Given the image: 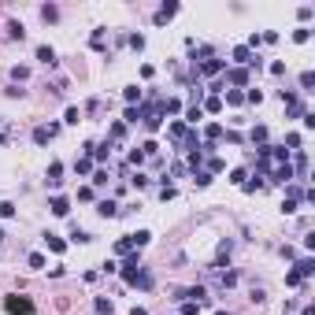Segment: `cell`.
I'll use <instances>...</instances> for the list:
<instances>
[{
  "label": "cell",
  "instance_id": "29",
  "mask_svg": "<svg viewBox=\"0 0 315 315\" xmlns=\"http://www.w3.org/2000/svg\"><path fill=\"white\" fill-rule=\"evenodd\" d=\"M123 137H126V126L123 123H111L108 126V141H123Z\"/></svg>",
  "mask_w": 315,
  "mask_h": 315
},
{
  "label": "cell",
  "instance_id": "5",
  "mask_svg": "<svg viewBox=\"0 0 315 315\" xmlns=\"http://www.w3.org/2000/svg\"><path fill=\"white\" fill-rule=\"evenodd\" d=\"M297 174H293V167L289 163H274L271 167V182H278V185H289Z\"/></svg>",
  "mask_w": 315,
  "mask_h": 315
},
{
  "label": "cell",
  "instance_id": "48",
  "mask_svg": "<svg viewBox=\"0 0 315 315\" xmlns=\"http://www.w3.org/2000/svg\"><path fill=\"white\" fill-rule=\"evenodd\" d=\"M141 152H145V159H149V156H159V145H156V141H145Z\"/></svg>",
  "mask_w": 315,
  "mask_h": 315
},
{
  "label": "cell",
  "instance_id": "21",
  "mask_svg": "<svg viewBox=\"0 0 315 315\" xmlns=\"http://www.w3.org/2000/svg\"><path fill=\"white\" fill-rule=\"evenodd\" d=\"M211 178H215V174H208L204 167H200V171H193V185H200V189H208V185H211Z\"/></svg>",
  "mask_w": 315,
  "mask_h": 315
},
{
  "label": "cell",
  "instance_id": "31",
  "mask_svg": "<svg viewBox=\"0 0 315 315\" xmlns=\"http://www.w3.org/2000/svg\"><path fill=\"white\" fill-rule=\"evenodd\" d=\"M230 182L234 185H245V182H249V171H245V167H234V171H230Z\"/></svg>",
  "mask_w": 315,
  "mask_h": 315
},
{
  "label": "cell",
  "instance_id": "52",
  "mask_svg": "<svg viewBox=\"0 0 315 315\" xmlns=\"http://www.w3.org/2000/svg\"><path fill=\"white\" fill-rule=\"evenodd\" d=\"M271 75H274V78L286 75V63H282V59H274V63H271Z\"/></svg>",
  "mask_w": 315,
  "mask_h": 315
},
{
  "label": "cell",
  "instance_id": "26",
  "mask_svg": "<svg viewBox=\"0 0 315 315\" xmlns=\"http://www.w3.org/2000/svg\"><path fill=\"white\" fill-rule=\"evenodd\" d=\"M249 141L252 145H267V126H252V130H249Z\"/></svg>",
  "mask_w": 315,
  "mask_h": 315
},
{
  "label": "cell",
  "instance_id": "30",
  "mask_svg": "<svg viewBox=\"0 0 315 315\" xmlns=\"http://www.w3.org/2000/svg\"><path fill=\"white\" fill-rule=\"evenodd\" d=\"M93 308H97V315H111V312H115V304H111L108 297H97V304H93Z\"/></svg>",
  "mask_w": 315,
  "mask_h": 315
},
{
  "label": "cell",
  "instance_id": "44",
  "mask_svg": "<svg viewBox=\"0 0 315 315\" xmlns=\"http://www.w3.org/2000/svg\"><path fill=\"white\" fill-rule=\"evenodd\" d=\"M308 37H312V30H308V26H297V30H293V41H297V45H304Z\"/></svg>",
  "mask_w": 315,
  "mask_h": 315
},
{
  "label": "cell",
  "instance_id": "22",
  "mask_svg": "<svg viewBox=\"0 0 315 315\" xmlns=\"http://www.w3.org/2000/svg\"><path fill=\"white\" fill-rule=\"evenodd\" d=\"M204 137H208V145H215L219 137H223V126H219V123H208L204 126Z\"/></svg>",
  "mask_w": 315,
  "mask_h": 315
},
{
  "label": "cell",
  "instance_id": "10",
  "mask_svg": "<svg viewBox=\"0 0 315 315\" xmlns=\"http://www.w3.org/2000/svg\"><path fill=\"white\" fill-rule=\"evenodd\" d=\"M293 271H297L300 278H304V282H308V278H312V274H315V260H312V256H300L297 263H293Z\"/></svg>",
  "mask_w": 315,
  "mask_h": 315
},
{
  "label": "cell",
  "instance_id": "51",
  "mask_svg": "<svg viewBox=\"0 0 315 315\" xmlns=\"http://www.w3.org/2000/svg\"><path fill=\"white\" fill-rule=\"evenodd\" d=\"M312 15H315V8H312V4H304V8L297 11V19H300V23H308V19H312Z\"/></svg>",
  "mask_w": 315,
  "mask_h": 315
},
{
  "label": "cell",
  "instance_id": "1",
  "mask_svg": "<svg viewBox=\"0 0 315 315\" xmlns=\"http://www.w3.org/2000/svg\"><path fill=\"white\" fill-rule=\"evenodd\" d=\"M119 271H123V282H126V286H133V278L141 274V256H137V252H126L123 263H119Z\"/></svg>",
  "mask_w": 315,
  "mask_h": 315
},
{
  "label": "cell",
  "instance_id": "11",
  "mask_svg": "<svg viewBox=\"0 0 315 315\" xmlns=\"http://www.w3.org/2000/svg\"><path fill=\"white\" fill-rule=\"evenodd\" d=\"M185 133H189V126H185V123H171V126H167V141L182 145V141H185Z\"/></svg>",
  "mask_w": 315,
  "mask_h": 315
},
{
  "label": "cell",
  "instance_id": "19",
  "mask_svg": "<svg viewBox=\"0 0 315 315\" xmlns=\"http://www.w3.org/2000/svg\"><path fill=\"white\" fill-rule=\"evenodd\" d=\"M37 59H41L45 67H52L56 63V49H52V45H37Z\"/></svg>",
  "mask_w": 315,
  "mask_h": 315
},
{
  "label": "cell",
  "instance_id": "33",
  "mask_svg": "<svg viewBox=\"0 0 315 315\" xmlns=\"http://www.w3.org/2000/svg\"><path fill=\"white\" fill-rule=\"evenodd\" d=\"M286 286H289V289H300V286H304V278H300V274L289 267V271H286Z\"/></svg>",
  "mask_w": 315,
  "mask_h": 315
},
{
  "label": "cell",
  "instance_id": "3",
  "mask_svg": "<svg viewBox=\"0 0 315 315\" xmlns=\"http://www.w3.org/2000/svg\"><path fill=\"white\" fill-rule=\"evenodd\" d=\"M4 312H8V315H33V300H30V297H19V293H11V297L4 300Z\"/></svg>",
  "mask_w": 315,
  "mask_h": 315
},
{
  "label": "cell",
  "instance_id": "9",
  "mask_svg": "<svg viewBox=\"0 0 315 315\" xmlns=\"http://www.w3.org/2000/svg\"><path fill=\"white\" fill-rule=\"evenodd\" d=\"M49 211L59 215V219H67V215H71V200H67V197H52L49 200Z\"/></svg>",
  "mask_w": 315,
  "mask_h": 315
},
{
  "label": "cell",
  "instance_id": "37",
  "mask_svg": "<svg viewBox=\"0 0 315 315\" xmlns=\"http://www.w3.org/2000/svg\"><path fill=\"white\" fill-rule=\"evenodd\" d=\"M41 19H45V23H56V19H59V8H56V4H45V8H41Z\"/></svg>",
  "mask_w": 315,
  "mask_h": 315
},
{
  "label": "cell",
  "instance_id": "23",
  "mask_svg": "<svg viewBox=\"0 0 315 315\" xmlns=\"http://www.w3.org/2000/svg\"><path fill=\"white\" fill-rule=\"evenodd\" d=\"M89 49H97V52H104V26H97V30L89 33Z\"/></svg>",
  "mask_w": 315,
  "mask_h": 315
},
{
  "label": "cell",
  "instance_id": "41",
  "mask_svg": "<svg viewBox=\"0 0 315 315\" xmlns=\"http://www.w3.org/2000/svg\"><path fill=\"white\" fill-rule=\"evenodd\" d=\"M297 208H300V200H297V197H286V200H282V215H293Z\"/></svg>",
  "mask_w": 315,
  "mask_h": 315
},
{
  "label": "cell",
  "instance_id": "55",
  "mask_svg": "<svg viewBox=\"0 0 315 315\" xmlns=\"http://www.w3.org/2000/svg\"><path fill=\"white\" fill-rule=\"evenodd\" d=\"M130 315H149V312H145V308H133V312Z\"/></svg>",
  "mask_w": 315,
  "mask_h": 315
},
{
  "label": "cell",
  "instance_id": "28",
  "mask_svg": "<svg viewBox=\"0 0 315 315\" xmlns=\"http://www.w3.org/2000/svg\"><path fill=\"white\" fill-rule=\"evenodd\" d=\"M200 111H211V115H219V111H223V97H208Z\"/></svg>",
  "mask_w": 315,
  "mask_h": 315
},
{
  "label": "cell",
  "instance_id": "4",
  "mask_svg": "<svg viewBox=\"0 0 315 315\" xmlns=\"http://www.w3.org/2000/svg\"><path fill=\"white\" fill-rule=\"evenodd\" d=\"M226 85H234V89H249V71L245 67H226Z\"/></svg>",
  "mask_w": 315,
  "mask_h": 315
},
{
  "label": "cell",
  "instance_id": "42",
  "mask_svg": "<svg viewBox=\"0 0 315 315\" xmlns=\"http://www.w3.org/2000/svg\"><path fill=\"white\" fill-rule=\"evenodd\" d=\"M0 219H15V204L11 200H0Z\"/></svg>",
  "mask_w": 315,
  "mask_h": 315
},
{
  "label": "cell",
  "instance_id": "2",
  "mask_svg": "<svg viewBox=\"0 0 315 315\" xmlns=\"http://www.w3.org/2000/svg\"><path fill=\"white\" fill-rule=\"evenodd\" d=\"M223 71H226V59H219V56H211V59H204V63L193 67L197 78H215V75H223Z\"/></svg>",
  "mask_w": 315,
  "mask_h": 315
},
{
  "label": "cell",
  "instance_id": "57",
  "mask_svg": "<svg viewBox=\"0 0 315 315\" xmlns=\"http://www.w3.org/2000/svg\"><path fill=\"white\" fill-rule=\"evenodd\" d=\"M215 315H230V312H215Z\"/></svg>",
  "mask_w": 315,
  "mask_h": 315
},
{
  "label": "cell",
  "instance_id": "40",
  "mask_svg": "<svg viewBox=\"0 0 315 315\" xmlns=\"http://www.w3.org/2000/svg\"><path fill=\"white\" fill-rule=\"evenodd\" d=\"M219 282H223V289H234V286H237V271H223Z\"/></svg>",
  "mask_w": 315,
  "mask_h": 315
},
{
  "label": "cell",
  "instance_id": "45",
  "mask_svg": "<svg viewBox=\"0 0 315 315\" xmlns=\"http://www.w3.org/2000/svg\"><path fill=\"white\" fill-rule=\"evenodd\" d=\"M159 197H163V200H174V197H178V189H174L171 182H163V185H159Z\"/></svg>",
  "mask_w": 315,
  "mask_h": 315
},
{
  "label": "cell",
  "instance_id": "50",
  "mask_svg": "<svg viewBox=\"0 0 315 315\" xmlns=\"http://www.w3.org/2000/svg\"><path fill=\"white\" fill-rule=\"evenodd\" d=\"M286 145H289V152L300 149V133H286Z\"/></svg>",
  "mask_w": 315,
  "mask_h": 315
},
{
  "label": "cell",
  "instance_id": "34",
  "mask_svg": "<svg viewBox=\"0 0 315 315\" xmlns=\"http://www.w3.org/2000/svg\"><path fill=\"white\" fill-rule=\"evenodd\" d=\"M126 252H133V245H130V234L115 241V256H126Z\"/></svg>",
  "mask_w": 315,
  "mask_h": 315
},
{
  "label": "cell",
  "instance_id": "24",
  "mask_svg": "<svg viewBox=\"0 0 315 315\" xmlns=\"http://www.w3.org/2000/svg\"><path fill=\"white\" fill-rule=\"evenodd\" d=\"M223 104H230V108H241V104H245V93L241 89H226V100Z\"/></svg>",
  "mask_w": 315,
  "mask_h": 315
},
{
  "label": "cell",
  "instance_id": "6",
  "mask_svg": "<svg viewBox=\"0 0 315 315\" xmlns=\"http://www.w3.org/2000/svg\"><path fill=\"white\" fill-rule=\"evenodd\" d=\"M59 133V123H49V126H37V130H33V145H49L52 137H56Z\"/></svg>",
  "mask_w": 315,
  "mask_h": 315
},
{
  "label": "cell",
  "instance_id": "27",
  "mask_svg": "<svg viewBox=\"0 0 315 315\" xmlns=\"http://www.w3.org/2000/svg\"><path fill=\"white\" fill-rule=\"evenodd\" d=\"M26 263H30L33 271H45V263H49V260H45V252H30V256H26Z\"/></svg>",
  "mask_w": 315,
  "mask_h": 315
},
{
  "label": "cell",
  "instance_id": "7",
  "mask_svg": "<svg viewBox=\"0 0 315 315\" xmlns=\"http://www.w3.org/2000/svg\"><path fill=\"white\" fill-rule=\"evenodd\" d=\"M178 11H182L178 4H163V8H159L156 15H152V23H156V26H167V23H171L174 15H178Z\"/></svg>",
  "mask_w": 315,
  "mask_h": 315
},
{
  "label": "cell",
  "instance_id": "17",
  "mask_svg": "<svg viewBox=\"0 0 315 315\" xmlns=\"http://www.w3.org/2000/svg\"><path fill=\"white\" fill-rule=\"evenodd\" d=\"M89 241H93V234L89 230H82V226H71V245H89Z\"/></svg>",
  "mask_w": 315,
  "mask_h": 315
},
{
  "label": "cell",
  "instance_id": "20",
  "mask_svg": "<svg viewBox=\"0 0 315 315\" xmlns=\"http://www.w3.org/2000/svg\"><path fill=\"white\" fill-rule=\"evenodd\" d=\"M185 123H189V126L204 123V111H200V104H189V108H185Z\"/></svg>",
  "mask_w": 315,
  "mask_h": 315
},
{
  "label": "cell",
  "instance_id": "14",
  "mask_svg": "<svg viewBox=\"0 0 315 315\" xmlns=\"http://www.w3.org/2000/svg\"><path fill=\"white\" fill-rule=\"evenodd\" d=\"M89 159H97V163H108V159H111V141H104V145H93Z\"/></svg>",
  "mask_w": 315,
  "mask_h": 315
},
{
  "label": "cell",
  "instance_id": "16",
  "mask_svg": "<svg viewBox=\"0 0 315 315\" xmlns=\"http://www.w3.org/2000/svg\"><path fill=\"white\" fill-rule=\"evenodd\" d=\"M45 245H49V252H56V256H63V252H67V241L56 237V234H45Z\"/></svg>",
  "mask_w": 315,
  "mask_h": 315
},
{
  "label": "cell",
  "instance_id": "53",
  "mask_svg": "<svg viewBox=\"0 0 315 315\" xmlns=\"http://www.w3.org/2000/svg\"><path fill=\"white\" fill-rule=\"evenodd\" d=\"M130 163H133V167H141V163H145V152H141V149H133V152H130Z\"/></svg>",
  "mask_w": 315,
  "mask_h": 315
},
{
  "label": "cell",
  "instance_id": "18",
  "mask_svg": "<svg viewBox=\"0 0 315 315\" xmlns=\"http://www.w3.org/2000/svg\"><path fill=\"white\" fill-rule=\"evenodd\" d=\"M149 241H152V230H137V234H130V245H133V252H137V249H145Z\"/></svg>",
  "mask_w": 315,
  "mask_h": 315
},
{
  "label": "cell",
  "instance_id": "38",
  "mask_svg": "<svg viewBox=\"0 0 315 315\" xmlns=\"http://www.w3.org/2000/svg\"><path fill=\"white\" fill-rule=\"evenodd\" d=\"M312 85H315V75H312V71H304V75H300V89L297 93H312Z\"/></svg>",
  "mask_w": 315,
  "mask_h": 315
},
{
  "label": "cell",
  "instance_id": "46",
  "mask_svg": "<svg viewBox=\"0 0 315 315\" xmlns=\"http://www.w3.org/2000/svg\"><path fill=\"white\" fill-rule=\"evenodd\" d=\"M130 49H133V52L145 49V33H130Z\"/></svg>",
  "mask_w": 315,
  "mask_h": 315
},
{
  "label": "cell",
  "instance_id": "35",
  "mask_svg": "<svg viewBox=\"0 0 315 315\" xmlns=\"http://www.w3.org/2000/svg\"><path fill=\"white\" fill-rule=\"evenodd\" d=\"M133 286H141V289H152V271H145V267H141V274L133 278Z\"/></svg>",
  "mask_w": 315,
  "mask_h": 315
},
{
  "label": "cell",
  "instance_id": "25",
  "mask_svg": "<svg viewBox=\"0 0 315 315\" xmlns=\"http://www.w3.org/2000/svg\"><path fill=\"white\" fill-rule=\"evenodd\" d=\"M63 123H67V126H78V123H82V108H75V104H71V108L63 111Z\"/></svg>",
  "mask_w": 315,
  "mask_h": 315
},
{
  "label": "cell",
  "instance_id": "36",
  "mask_svg": "<svg viewBox=\"0 0 315 315\" xmlns=\"http://www.w3.org/2000/svg\"><path fill=\"white\" fill-rule=\"evenodd\" d=\"M8 37H15V41H23V37H26L23 23H15V19H11V23H8Z\"/></svg>",
  "mask_w": 315,
  "mask_h": 315
},
{
  "label": "cell",
  "instance_id": "15",
  "mask_svg": "<svg viewBox=\"0 0 315 315\" xmlns=\"http://www.w3.org/2000/svg\"><path fill=\"white\" fill-rule=\"evenodd\" d=\"M97 215L100 219H115L119 215V204H115V200H100V204H97Z\"/></svg>",
  "mask_w": 315,
  "mask_h": 315
},
{
  "label": "cell",
  "instance_id": "47",
  "mask_svg": "<svg viewBox=\"0 0 315 315\" xmlns=\"http://www.w3.org/2000/svg\"><path fill=\"white\" fill-rule=\"evenodd\" d=\"M245 100H249V104H263V93H260V89H252V85H249V93H245Z\"/></svg>",
  "mask_w": 315,
  "mask_h": 315
},
{
  "label": "cell",
  "instance_id": "39",
  "mask_svg": "<svg viewBox=\"0 0 315 315\" xmlns=\"http://www.w3.org/2000/svg\"><path fill=\"white\" fill-rule=\"evenodd\" d=\"M26 78H30V67H11V82H26Z\"/></svg>",
  "mask_w": 315,
  "mask_h": 315
},
{
  "label": "cell",
  "instance_id": "13",
  "mask_svg": "<svg viewBox=\"0 0 315 315\" xmlns=\"http://www.w3.org/2000/svg\"><path fill=\"white\" fill-rule=\"evenodd\" d=\"M230 56H234V63H237V67H245V71H249V63H252V56H256V52H249L245 45H237Z\"/></svg>",
  "mask_w": 315,
  "mask_h": 315
},
{
  "label": "cell",
  "instance_id": "12",
  "mask_svg": "<svg viewBox=\"0 0 315 315\" xmlns=\"http://www.w3.org/2000/svg\"><path fill=\"white\" fill-rule=\"evenodd\" d=\"M141 97H145V89H137V85H126V89H123L126 108H137V104H141Z\"/></svg>",
  "mask_w": 315,
  "mask_h": 315
},
{
  "label": "cell",
  "instance_id": "49",
  "mask_svg": "<svg viewBox=\"0 0 315 315\" xmlns=\"http://www.w3.org/2000/svg\"><path fill=\"white\" fill-rule=\"evenodd\" d=\"M93 185H108V171L100 167V171H93Z\"/></svg>",
  "mask_w": 315,
  "mask_h": 315
},
{
  "label": "cell",
  "instance_id": "56",
  "mask_svg": "<svg viewBox=\"0 0 315 315\" xmlns=\"http://www.w3.org/2000/svg\"><path fill=\"white\" fill-rule=\"evenodd\" d=\"M300 315H315V308H312V304H308V308H304V312H300Z\"/></svg>",
  "mask_w": 315,
  "mask_h": 315
},
{
  "label": "cell",
  "instance_id": "43",
  "mask_svg": "<svg viewBox=\"0 0 315 315\" xmlns=\"http://www.w3.org/2000/svg\"><path fill=\"white\" fill-rule=\"evenodd\" d=\"M130 182L137 185V189H145V185H149V174H145V171H133V174H130Z\"/></svg>",
  "mask_w": 315,
  "mask_h": 315
},
{
  "label": "cell",
  "instance_id": "54",
  "mask_svg": "<svg viewBox=\"0 0 315 315\" xmlns=\"http://www.w3.org/2000/svg\"><path fill=\"white\" fill-rule=\"evenodd\" d=\"M300 119H304V130H315V111H304Z\"/></svg>",
  "mask_w": 315,
  "mask_h": 315
},
{
  "label": "cell",
  "instance_id": "8",
  "mask_svg": "<svg viewBox=\"0 0 315 315\" xmlns=\"http://www.w3.org/2000/svg\"><path fill=\"white\" fill-rule=\"evenodd\" d=\"M45 182H49V189H59V185H63V163H49Z\"/></svg>",
  "mask_w": 315,
  "mask_h": 315
},
{
  "label": "cell",
  "instance_id": "32",
  "mask_svg": "<svg viewBox=\"0 0 315 315\" xmlns=\"http://www.w3.org/2000/svg\"><path fill=\"white\" fill-rule=\"evenodd\" d=\"M75 174H93V159H89V156H78V163H75Z\"/></svg>",
  "mask_w": 315,
  "mask_h": 315
}]
</instances>
